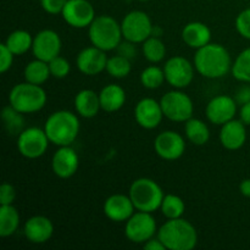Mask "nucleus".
I'll return each instance as SVG.
<instances>
[{
  "instance_id": "obj_1",
  "label": "nucleus",
  "mask_w": 250,
  "mask_h": 250,
  "mask_svg": "<svg viewBox=\"0 0 250 250\" xmlns=\"http://www.w3.org/2000/svg\"><path fill=\"white\" fill-rule=\"evenodd\" d=\"M194 67L203 77L216 80L232 70V59L229 50L217 43H209L198 49L194 55Z\"/></svg>"
},
{
  "instance_id": "obj_2",
  "label": "nucleus",
  "mask_w": 250,
  "mask_h": 250,
  "mask_svg": "<svg viewBox=\"0 0 250 250\" xmlns=\"http://www.w3.org/2000/svg\"><path fill=\"white\" fill-rule=\"evenodd\" d=\"M81 124L78 116L68 110H59L46 119L44 131L50 143L58 146H71L77 139Z\"/></svg>"
},
{
  "instance_id": "obj_3",
  "label": "nucleus",
  "mask_w": 250,
  "mask_h": 250,
  "mask_svg": "<svg viewBox=\"0 0 250 250\" xmlns=\"http://www.w3.org/2000/svg\"><path fill=\"white\" fill-rule=\"evenodd\" d=\"M158 238L168 250H192L198 243V232L187 220H167L158 229Z\"/></svg>"
},
{
  "instance_id": "obj_4",
  "label": "nucleus",
  "mask_w": 250,
  "mask_h": 250,
  "mask_svg": "<svg viewBox=\"0 0 250 250\" xmlns=\"http://www.w3.org/2000/svg\"><path fill=\"white\" fill-rule=\"evenodd\" d=\"M88 36L92 45L104 51L117 49L124 38L121 23L109 15L95 17L94 21L88 27Z\"/></svg>"
},
{
  "instance_id": "obj_5",
  "label": "nucleus",
  "mask_w": 250,
  "mask_h": 250,
  "mask_svg": "<svg viewBox=\"0 0 250 250\" xmlns=\"http://www.w3.org/2000/svg\"><path fill=\"white\" fill-rule=\"evenodd\" d=\"M9 104L22 114H34L45 106L46 93L42 85L26 81L12 87L9 93Z\"/></svg>"
},
{
  "instance_id": "obj_6",
  "label": "nucleus",
  "mask_w": 250,
  "mask_h": 250,
  "mask_svg": "<svg viewBox=\"0 0 250 250\" xmlns=\"http://www.w3.org/2000/svg\"><path fill=\"white\" fill-rule=\"evenodd\" d=\"M129 198L137 211L151 212L160 209L164 194L160 186L151 178L142 177L134 181L129 187Z\"/></svg>"
},
{
  "instance_id": "obj_7",
  "label": "nucleus",
  "mask_w": 250,
  "mask_h": 250,
  "mask_svg": "<svg viewBox=\"0 0 250 250\" xmlns=\"http://www.w3.org/2000/svg\"><path fill=\"white\" fill-rule=\"evenodd\" d=\"M164 116L173 122H186L193 117L194 105L189 95L181 90L167 92L160 100Z\"/></svg>"
},
{
  "instance_id": "obj_8",
  "label": "nucleus",
  "mask_w": 250,
  "mask_h": 250,
  "mask_svg": "<svg viewBox=\"0 0 250 250\" xmlns=\"http://www.w3.org/2000/svg\"><path fill=\"white\" fill-rule=\"evenodd\" d=\"M153 27V22L149 15L141 10L128 12L121 22L124 39L134 44L143 43L149 37H151Z\"/></svg>"
},
{
  "instance_id": "obj_9",
  "label": "nucleus",
  "mask_w": 250,
  "mask_h": 250,
  "mask_svg": "<svg viewBox=\"0 0 250 250\" xmlns=\"http://www.w3.org/2000/svg\"><path fill=\"white\" fill-rule=\"evenodd\" d=\"M49 141L44 128L29 127L17 136V150L23 158L38 159L46 153Z\"/></svg>"
},
{
  "instance_id": "obj_10",
  "label": "nucleus",
  "mask_w": 250,
  "mask_h": 250,
  "mask_svg": "<svg viewBox=\"0 0 250 250\" xmlns=\"http://www.w3.org/2000/svg\"><path fill=\"white\" fill-rule=\"evenodd\" d=\"M156 221L151 212L137 211L126 221L125 234L132 243L144 244L156 234Z\"/></svg>"
},
{
  "instance_id": "obj_11",
  "label": "nucleus",
  "mask_w": 250,
  "mask_h": 250,
  "mask_svg": "<svg viewBox=\"0 0 250 250\" xmlns=\"http://www.w3.org/2000/svg\"><path fill=\"white\" fill-rule=\"evenodd\" d=\"M194 63L183 56H172L164 66L166 82L176 89L188 87L194 78Z\"/></svg>"
},
{
  "instance_id": "obj_12",
  "label": "nucleus",
  "mask_w": 250,
  "mask_h": 250,
  "mask_svg": "<svg viewBox=\"0 0 250 250\" xmlns=\"http://www.w3.org/2000/svg\"><path fill=\"white\" fill-rule=\"evenodd\" d=\"M62 19L73 28H87L95 19V10L88 0H67Z\"/></svg>"
},
{
  "instance_id": "obj_13",
  "label": "nucleus",
  "mask_w": 250,
  "mask_h": 250,
  "mask_svg": "<svg viewBox=\"0 0 250 250\" xmlns=\"http://www.w3.org/2000/svg\"><path fill=\"white\" fill-rule=\"evenodd\" d=\"M61 46L62 43L59 33L53 29H43L34 36L32 51L36 59L49 62L60 55Z\"/></svg>"
},
{
  "instance_id": "obj_14",
  "label": "nucleus",
  "mask_w": 250,
  "mask_h": 250,
  "mask_svg": "<svg viewBox=\"0 0 250 250\" xmlns=\"http://www.w3.org/2000/svg\"><path fill=\"white\" fill-rule=\"evenodd\" d=\"M154 149L164 160H177L186 151L185 138L175 131L161 132L154 141Z\"/></svg>"
},
{
  "instance_id": "obj_15",
  "label": "nucleus",
  "mask_w": 250,
  "mask_h": 250,
  "mask_svg": "<svg viewBox=\"0 0 250 250\" xmlns=\"http://www.w3.org/2000/svg\"><path fill=\"white\" fill-rule=\"evenodd\" d=\"M208 120L211 124L222 126L234 119L237 114V102L229 95H217L212 98L205 109Z\"/></svg>"
},
{
  "instance_id": "obj_16",
  "label": "nucleus",
  "mask_w": 250,
  "mask_h": 250,
  "mask_svg": "<svg viewBox=\"0 0 250 250\" xmlns=\"http://www.w3.org/2000/svg\"><path fill=\"white\" fill-rule=\"evenodd\" d=\"M107 59L109 58L106 56V51L93 45L84 48L78 53L76 65L83 75L95 76L106 68Z\"/></svg>"
},
{
  "instance_id": "obj_17",
  "label": "nucleus",
  "mask_w": 250,
  "mask_h": 250,
  "mask_svg": "<svg viewBox=\"0 0 250 250\" xmlns=\"http://www.w3.org/2000/svg\"><path fill=\"white\" fill-rule=\"evenodd\" d=\"M164 112L160 102L153 98H144L134 107V119L137 124L146 129H154L163 121Z\"/></svg>"
},
{
  "instance_id": "obj_18",
  "label": "nucleus",
  "mask_w": 250,
  "mask_h": 250,
  "mask_svg": "<svg viewBox=\"0 0 250 250\" xmlns=\"http://www.w3.org/2000/svg\"><path fill=\"white\" fill-rule=\"evenodd\" d=\"M80 166L78 154L71 146H59L51 159V168L53 172L60 178H70L77 172Z\"/></svg>"
},
{
  "instance_id": "obj_19",
  "label": "nucleus",
  "mask_w": 250,
  "mask_h": 250,
  "mask_svg": "<svg viewBox=\"0 0 250 250\" xmlns=\"http://www.w3.org/2000/svg\"><path fill=\"white\" fill-rule=\"evenodd\" d=\"M133 203L129 195L112 194L105 200L103 211L105 216L114 222H126L134 214Z\"/></svg>"
},
{
  "instance_id": "obj_20",
  "label": "nucleus",
  "mask_w": 250,
  "mask_h": 250,
  "mask_svg": "<svg viewBox=\"0 0 250 250\" xmlns=\"http://www.w3.org/2000/svg\"><path fill=\"white\" fill-rule=\"evenodd\" d=\"M23 233L27 241L34 244L46 243L54 234V225L49 217L36 215L24 222Z\"/></svg>"
},
{
  "instance_id": "obj_21",
  "label": "nucleus",
  "mask_w": 250,
  "mask_h": 250,
  "mask_svg": "<svg viewBox=\"0 0 250 250\" xmlns=\"http://www.w3.org/2000/svg\"><path fill=\"white\" fill-rule=\"evenodd\" d=\"M247 125L241 120H231L221 126L220 143L227 150H238L247 141Z\"/></svg>"
},
{
  "instance_id": "obj_22",
  "label": "nucleus",
  "mask_w": 250,
  "mask_h": 250,
  "mask_svg": "<svg viewBox=\"0 0 250 250\" xmlns=\"http://www.w3.org/2000/svg\"><path fill=\"white\" fill-rule=\"evenodd\" d=\"M182 39L186 45L198 50V49L203 48L210 43L211 31L208 27V24L203 23V22H189L182 29Z\"/></svg>"
},
{
  "instance_id": "obj_23",
  "label": "nucleus",
  "mask_w": 250,
  "mask_h": 250,
  "mask_svg": "<svg viewBox=\"0 0 250 250\" xmlns=\"http://www.w3.org/2000/svg\"><path fill=\"white\" fill-rule=\"evenodd\" d=\"M75 109L78 116L93 119L102 110L99 94L92 89L80 90L75 97Z\"/></svg>"
},
{
  "instance_id": "obj_24",
  "label": "nucleus",
  "mask_w": 250,
  "mask_h": 250,
  "mask_svg": "<svg viewBox=\"0 0 250 250\" xmlns=\"http://www.w3.org/2000/svg\"><path fill=\"white\" fill-rule=\"evenodd\" d=\"M102 110L106 112L119 111L126 103V92L119 84H107L99 93Z\"/></svg>"
},
{
  "instance_id": "obj_25",
  "label": "nucleus",
  "mask_w": 250,
  "mask_h": 250,
  "mask_svg": "<svg viewBox=\"0 0 250 250\" xmlns=\"http://www.w3.org/2000/svg\"><path fill=\"white\" fill-rule=\"evenodd\" d=\"M185 124L186 137H187L190 143H193L194 146H202L209 142L210 129L203 120L190 117Z\"/></svg>"
},
{
  "instance_id": "obj_26",
  "label": "nucleus",
  "mask_w": 250,
  "mask_h": 250,
  "mask_svg": "<svg viewBox=\"0 0 250 250\" xmlns=\"http://www.w3.org/2000/svg\"><path fill=\"white\" fill-rule=\"evenodd\" d=\"M20 212L14 205L0 207V236L2 238L12 236L19 229Z\"/></svg>"
},
{
  "instance_id": "obj_27",
  "label": "nucleus",
  "mask_w": 250,
  "mask_h": 250,
  "mask_svg": "<svg viewBox=\"0 0 250 250\" xmlns=\"http://www.w3.org/2000/svg\"><path fill=\"white\" fill-rule=\"evenodd\" d=\"M23 75L27 82L38 85L45 83L51 76L49 63L43 60H39V59H34L33 61L27 63Z\"/></svg>"
},
{
  "instance_id": "obj_28",
  "label": "nucleus",
  "mask_w": 250,
  "mask_h": 250,
  "mask_svg": "<svg viewBox=\"0 0 250 250\" xmlns=\"http://www.w3.org/2000/svg\"><path fill=\"white\" fill-rule=\"evenodd\" d=\"M5 44L14 53L15 56L23 55L32 49L33 38H32L29 32L23 31V29H17V31H14L9 34V37L5 41Z\"/></svg>"
},
{
  "instance_id": "obj_29",
  "label": "nucleus",
  "mask_w": 250,
  "mask_h": 250,
  "mask_svg": "<svg viewBox=\"0 0 250 250\" xmlns=\"http://www.w3.org/2000/svg\"><path fill=\"white\" fill-rule=\"evenodd\" d=\"M143 55L149 62L158 63L163 61L166 56V45L161 41L160 37L151 36L142 43Z\"/></svg>"
},
{
  "instance_id": "obj_30",
  "label": "nucleus",
  "mask_w": 250,
  "mask_h": 250,
  "mask_svg": "<svg viewBox=\"0 0 250 250\" xmlns=\"http://www.w3.org/2000/svg\"><path fill=\"white\" fill-rule=\"evenodd\" d=\"M22 112L17 111L15 107H12L11 105H7L4 107L1 112L2 121H4L5 128L9 133H11L12 136H19L22 131H23L24 126V119Z\"/></svg>"
},
{
  "instance_id": "obj_31",
  "label": "nucleus",
  "mask_w": 250,
  "mask_h": 250,
  "mask_svg": "<svg viewBox=\"0 0 250 250\" xmlns=\"http://www.w3.org/2000/svg\"><path fill=\"white\" fill-rule=\"evenodd\" d=\"M161 212L167 220L180 219L186 211V204L181 197L176 194H166L161 203Z\"/></svg>"
},
{
  "instance_id": "obj_32",
  "label": "nucleus",
  "mask_w": 250,
  "mask_h": 250,
  "mask_svg": "<svg viewBox=\"0 0 250 250\" xmlns=\"http://www.w3.org/2000/svg\"><path fill=\"white\" fill-rule=\"evenodd\" d=\"M132 70V65H131V60L125 56L117 55L111 56V58L107 59V63H106V71L111 77L114 78H125L131 73Z\"/></svg>"
},
{
  "instance_id": "obj_33",
  "label": "nucleus",
  "mask_w": 250,
  "mask_h": 250,
  "mask_svg": "<svg viewBox=\"0 0 250 250\" xmlns=\"http://www.w3.org/2000/svg\"><path fill=\"white\" fill-rule=\"evenodd\" d=\"M166 81L164 68L151 65L144 68L141 73V83L146 89H158Z\"/></svg>"
},
{
  "instance_id": "obj_34",
  "label": "nucleus",
  "mask_w": 250,
  "mask_h": 250,
  "mask_svg": "<svg viewBox=\"0 0 250 250\" xmlns=\"http://www.w3.org/2000/svg\"><path fill=\"white\" fill-rule=\"evenodd\" d=\"M232 75L236 80L250 83V48L244 49L232 65Z\"/></svg>"
},
{
  "instance_id": "obj_35",
  "label": "nucleus",
  "mask_w": 250,
  "mask_h": 250,
  "mask_svg": "<svg viewBox=\"0 0 250 250\" xmlns=\"http://www.w3.org/2000/svg\"><path fill=\"white\" fill-rule=\"evenodd\" d=\"M49 68H50V75L53 76L54 78H58V80H61V78L67 77L68 73L71 71V65L68 62L67 59L62 58V56H56L53 60L49 61Z\"/></svg>"
},
{
  "instance_id": "obj_36",
  "label": "nucleus",
  "mask_w": 250,
  "mask_h": 250,
  "mask_svg": "<svg viewBox=\"0 0 250 250\" xmlns=\"http://www.w3.org/2000/svg\"><path fill=\"white\" fill-rule=\"evenodd\" d=\"M237 32L243 38L250 41V7L243 10L236 19Z\"/></svg>"
},
{
  "instance_id": "obj_37",
  "label": "nucleus",
  "mask_w": 250,
  "mask_h": 250,
  "mask_svg": "<svg viewBox=\"0 0 250 250\" xmlns=\"http://www.w3.org/2000/svg\"><path fill=\"white\" fill-rule=\"evenodd\" d=\"M14 58V53L7 48L6 44H0V72L5 73L11 68Z\"/></svg>"
},
{
  "instance_id": "obj_38",
  "label": "nucleus",
  "mask_w": 250,
  "mask_h": 250,
  "mask_svg": "<svg viewBox=\"0 0 250 250\" xmlns=\"http://www.w3.org/2000/svg\"><path fill=\"white\" fill-rule=\"evenodd\" d=\"M67 0H41L44 11L49 15H59L62 12Z\"/></svg>"
},
{
  "instance_id": "obj_39",
  "label": "nucleus",
  "mask_w": 250,
  "mask_h": 250,
  "mask_svg": "<svg viewBox=\"0 0 250 250\" xmlns=\"http://www.w3.org/2000/svg\"><path fill=\"white\" fill-rule=\"evenodd\" d=\"M16 199V190L10 183H2L0 187V204L11 205Z\"/></svg>"
},
{
  "instance_id": "obj_40",
  "label": "nucleus",
  "mask_w": 250,
  "mask_h": 250,
  "mask_svg": "<svg viewBox=\"0 0 250 250\" xmlns=\"http://www.w3.org/2000/svg\"><path fill=\"white\" fill-rule=\"evenodd\" d=\"M136 44L132 43V42L125 41L124 43H120V45L117 46V50H119L120 55L125 56V58L129 59L131 60L134 55H136Z\"/></svg>"
},
{
  "instance_id": "obj_41",
  "label": "nucleus",
  "mask_w": 250,
  "mask_h": 250,
  "mask_svg": "<svg viewBox=\"0 0 250 250\" xmlns=\"http://www.w3.org/2000/svg\"><path fill=\"white\" fill-rule=\"evenodd\" d=\"M236 102L237 104H247L250 102V85H243L239 88L236 93Z\"/></svg>"
},
{
  "instance_id": "obj_42",
  "label": "nucleus",
  "mask_w": 250,
  "mask_h": 250,
  "mask_svg": "<svg viewBox=\"0 0 250 250\" xmlns=\"http://www.w3.org/2000/svg\"><path fill=\"white\" fill-rule=\"evenodd\" d=\"M144 249L146 250H165L166 247L164 246L163 242L156 237V238L149 239L148 242L144 243Z\"/></svg>"
},
{
  "instance_id": "obj_43",
  "label": "nucleus",
  "mask_w": 250,
  "mask_h": 250,
  "mask_svg": "<svg viewBox=\"0 0 250 250\" xmlns=\"http://www.w3.org/2000/svg\"><path fill=\"white\" fill-rule=\"evenodd\" d=\"M239 117L241 121L246 125H250V102L243 104L239 110Z\"/></svg>"
},
{
  "instance_id": "obj_44",
  "label": "nucleus",
  "mask_w": 250,
  "mask_h": 250,
  "mask_svg": "<svg viewBox=\"0 0 250 250\" xmlns=\"http://www.w3.org/2000/svg\"><path fill=\"white\" fill-rule=\"evenodd\" d=\"M239 190H241L242 195L250 198V178L242 181L241 185H239Z\"/></svg>"
},
{
  "instance_id": "obj_45",
  "label": "nucleus",
  "mask_w": 250,
  "mask_h": 250,
  "mask_svg": "<svg viewBox=\"0 0 250 250\" xmlns=\"http://www.w3.org/2000/svg\"><path fill=\"white\" fill-rule=\"evenodd\" d=\"M138 1H149V0H138Z\"/></svg>"
}]
</instances>
